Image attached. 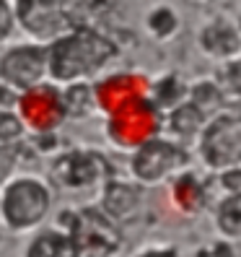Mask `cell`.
Returning <instances> with one entry per match:
<instances>
[{
  "instance_id": "obj_1",
  "label": "cell",
  "mask_w": 241,
  "mask_h": 257,
  "mask_svg": "<svg viewBox=\"0 0 241 257\" xmlns=\"http://www.w3.org/2000/svg\"><path fill=\"white\" fill-rule=\"evenodd\" d=\"M50 83L70 86L88 81L94 83L119 57V44L99 29L70 26L50 44Z\"/></svg>"
},
{
  "instance_id": "obj_2",
  "label": "cell",
  "mask_w": 241,
  "mask_h": 257,
  "mask_svg": "<svg viewBox=\"0 0 241 257\" xmlns=\"http://www.w3.org/2000/svg\"><path fill=\"white\" fill-rule=\"evenodd\" d=\"M55 205V192L47 179L19 174L0 190V221L8 234H34L47 223Z\"/></svg>"
},
{
  "instance_id": "obj_3",
  "label": "cell",
  "mask_w": 241,
  "mask_h": 257,
  "mask_svg": "<svg viewBox=\"0 0 241 257\" xmlns=\"http://www.w3.org/2000/svg\"><path fill=\"white\" fill-rule=\"evenodd\" d=\"M189 151L169 135H156L130 154V177L140 187H158L189 169Z\"/></svg>"
},
{
  "instance_id": "obj_4",
  "label": "cell",
  "mask_w": 241,
  "mask_h": 257,
  "mask_svg": "<svg viewBox=\"0 0 241 257\" xmlns=\"http://www.w3.org/2000/svg\"><path fill=\"white\" fill-rule=\"evenodd\" d=\"M57 226L78 241L83 257H114L122 249L119 223H114L99 205H83L63 210Z\"/></svg>"
},
{
  "instance_id": "obj_5",
  "label": "cell",
  "mask_w": 241,
  "mask_h": 257,
  "mask_svg": "<svg viewBox=\"0 0 241 257\" xmlns=\"http://www.w3.org/2000/svg\"><path fill=\"white\" fill-rule=\"evenodd\" d=\"M197 159L220 174L241 166V112H220L207 119L197 138Z\"/></svg>"
},
{
  "instance_id": "obj_6",
  "label": "cell",
  "mask_w": 241,
  "mask_h": 257,
  "mask_svg": "<svg viewBox=\"0 0 241 257\" xmlns=\"http://www.w3.org/2000/svg\"><path fill=\"white\" fill-rule=\"evenodd\" d=\"M0 81L13 94H26L50 81V47L44 42H16L0 52Z\"/></svg>"
},
{
  "instance_id": "obj_7",
  "label": "cell",
  "mask_w": 241,
  "mask_h": 257,
  "mask_svg": "<svg viewBox=\"0 0 241 257\" xmlns=\"http://www.w3.org/2000/svg\"><path fill=\"white\" fill-rule=\"evenodd\" d=\"M156 135H163V114L150 104L148 96L135 99L107 117V138L119 151L132 154Z\"/></svg>"
},
{
  "instance_id": "obj_8",
  "label": "cell",
  "mask_w": 241,
  "mask_h": 257,
  "mask_svg": "<svg viewBox=\"0 0 241 257\" xmlns=\"http://www.w3.org/2000/svg\"><path fill=\"white\" fill-rule=\"evenodd\" d=\"M52 177L57 185L68 192H86L94 187H104L109 182V161L96 148L78 146L73 151H65L52 161Z\"/></svg>"
},
{
  "instance_id": "obj_9",
  "label": "cell",
  "mask_w": 241,
  "mask_h": 257,
  "mask_svg": "<svg viewBox=\"0 0 241 257\" xmlns=\"http://www.w3.org/2000/svg\"><path fill=\"white\" fill-rule=\"evenodd\" d=\"M68 3L70 0H13L19 29L32 42L50 44L70 29L65 13Z\"/></svg>"
},
{
  "instance_id": "obj_10",
  "label": "cell",
  "mask_w": 241,
  "mask_h": 257,
  "mask_svg": "<svg viewBox=\"0 0 241 257\" xmlns=\"http://www.w3.org/2000/svg\"><path fill=\"white\" fill-rule=\"evenodd\" d=\"M16 112L26 122V127L37 135H52L65 122L63 114V99H60V86L42 83L32 91H26L16 101Z\"/></svg>"
},
{
  "instance_id": "obj_11",
  "label": "cell",
  "mask_w": 241,
  "mask_h": 257,
  "mask_svg": "<svg viewBox=\"0 0 241 257\" xmlns=\"http://www.w3.org/2000/svg\"><path fill=\"white\" fill-rule=\"evenodd\" d=\"M197 44L205 57L218 60L223 65L241 57V34H238L236 24H231L228 19L207 21L197 34Z\"/></svg>"
},
{
  "instance_id": "obj_12",
  "label": "cell",
  "mask_w": 241,
  "mask_h": 257,
  "mask_svg": "<svg viewBox=\"0 0 241 257\" xmlns=\"http://www.w3.org/2000/svg\"><path fill=\"white\" fill-rule=\"evenodd\" d=\"M99 208L107 213L114 223L130 221L140 210V185L138 182H122V179H109L99 192Z\"/></svg>"
},
{
  "instance_id": "obj_13",
  "label": "cell",
  "mask_w": 241,
  "mask_h": 257,
  "mask_svg": "<svg viewBox=\"0 0 241 257\" xmlns=\"http://www.w3.org/2000/svg\"><path fill=\"white\" fill-rule=\"evenodd\" d=\"M21 257H83L81 247L63 226H42L26 241Z\"/></svg>"
},
{
  "instance_id": "obj_14",
  "label": "cell",
  "mask_w": 241,
  "mask_h": 257,
  "mask_svg": "<svg viewBox=\"0 0 241 257\" xmlns=\"http://www.w3.org/2000/svg\"><path fill=\"white\" fill-rule=\"evenodd\" d=\"M169 198H171V203L179 213L197 216L205 210L210 195H207V185L192 169H187L169 182Z\"/></svg>"
},
{
  "instance_id": "obj_15",
  "label": "cell",
  "mask_w": 241,
  "mask_h": 257,
  "mask_svg": "<svg viewBox=\"0 0 241 257\" xmlns=\"http://www.w3.org/2000/svg\"><path fill=\"white\" fill-rule=\"evenodd\" d=\"M60 99H63V114L65 122H86L99 112V99H96V83H70L60 88Z\"/></svg>"
},
{
  "instance_id": "obj_16",
  "label": "cell",
  "mask_w": 241,
  "mask_h": 257,
  "mask_svg": "<svg viewBox=\"0 0 241 257\" xmlns=\"http://www.w3.org/2000/svg\"><path fill=\"white\" fill-rule=\"evenodd\" d=\"M207 119L194 104L187 99L184 104H179L176 109H171L169 114H163V130H166L169 138L187 143V141H197L202 127L207 125Z\"/></svg>"
},
{
  "instance_id": "obj_17",
  "label": "cell",
  "mask_w": 241,
  "mask_h": 257,
  "mask_svg": "<svg viewBox=\"0 0 241 257\" xmlns=\"http://www.w3.org/2000/svg\"><path fill=\"white\" fill-rule=\"evenodd\" d=\"M213 229L223 241L238 244L241 241V192L220 195L213 208Z\"/></svg>"
},
{
  "instance_id": "obj_18",
  "label": "cell",
  "mask_w": 241,
  "mask_h": 257,
  "mask_svg": "<svg viewBox=\"0 0 241 257\" xmlns=\"http://www.w3.org/2000/svg\"><path fill=\"white\" fill-rule=\"evenodd\" d=\"M187 96H189V86L179 78L176 73H169V75H163V78H158L153 83V88L148 91L150 104H153L161 114H169L171 109L179 107V104H184Z\"/></svg>"
},
{
  "instance_id": "obj_19",
  "label": "cell",
  "mask_w": 241,
  "mask_h": 257,
  "mask_svg": "<svg viewBox=\"0 0 241 257\" xmlns=\"http://www.w3.org/2000/svg\"><path fill=\"white\" fill-rule=\"evenodd\" d=\"M194 107H197L205 117H215L223 109V88L218 86V81H200L189 86V96H187Z\"/></svg>"
},
{
  "instance_id": "obj_20",
  "label": "cell",
  "mask_w": 241,
  "mask_h": 257,
  "mask_svg": "<svg viewBox=\"0 0 241 257\" xmlns=\"http://www.w3.org/2000/svg\"><path fill=\"white\" fill-rule=\"evenodd\" d=\"M145 29L153 39L169 42L179 32V16L174 13L171 6H156V8H150V13L145 16Z\"/></svg>"
},
{
  "instance_id": "obj_21",
  "label": "cell",
  "mask_w": 241,
  "mask_h": 257,
  "mask_svg": "<svg viewBox=\"0 0 241 257\" xmlns=\"http://www.w3.org/2000/svg\"><path fill=\"white\" fill-rule=\"evenodd\" d=\"M26 122L16 109H3L0 112V146H21L26 141Z\"/></svg>"
},
{
  "instance_id": "obj_22",
  "label": "cell",
  "mask_w": 241,
  "mask_h": 257,
  "mask_svg": "<svg viewBox=\"0 0 241 257\" xmlns=\"http://www.w3.org/2000/svg\"><path fill=\"white\" fill-rule=\"evenodd\" d=\"M21 146H0V190H3L13 177H19V166H21Z\"/></svg>"
},
{
  "instance_id": "obj_23",
  "label": "cell",
  "mask_w": 241,
  "mask_h": 257,
  "mask_svg": "<svg viewBox=\"0 0 241 257\" xmlns=\"http://www.w3.org/2000/svg\"><path fill=\"white\" fill-rule=\"evenodd\" d=\"M16 32H19V21H16L13 0H0V47L8 44Z\"/></svg>"
},
{
  "instance_id": "obj_24",
  "label": "cell",
  "mask_w": 241,
  "mask_h": 257,
  "mask_svg": "<svg viewBox=\"0 0 241 257\" xmlns=\"http://www.w3.org/2000/svg\"><path fill=\"white\" fill-rule=\"evenodd\" d=\"M194 257H236V252H233L231 241L215 239V241H210V244L200 247L197 252H194Z\"/></svg>"
},
{
  "instance_id": "obj_25",
  "label": "cell",
  "mask_w": 241,
  "mask_h": 257,
  "mask_svg": "<svg viewBox=\"0 0 241 257\" xmlns=\"http://www.w3.org/2000/svg\"><path fill=\"white\" fill-rule=\"evenodd\" d=\"M132 257H182V252H179L174 244H145Z\"/></svg>"
},
{
  "instance_id": "obj_26",
  "label": "cell",
  "mask_w": 241,
  "mask_h": 257,
  "mask_svg": "<svg viewBox=\"0 0 241 257\" xmlns=\"http://www.w3.org/2000/svg\"><path fill=\"white\" fill-rule=\"evenodd\" d=\"M16 101H19V94H13L11 88L0 81V112L3 109H16Z\"/></svg>"
},
{
  "instance_id": "obj_27",
  "label": "cell",
  "mask_w": 241,
  "mask_h": 257,
  "mask_svg": "<svg viewBox=\"0 0 241 257\" xmlns=\"http://www.w3.org/2000/svg\"><path fill=\"white\" fill-rule=\"evenodd\" d=\"M6 236H8V231H6L3 221H0V249H3V244H6Z\"/></svg>"
},
{
  "instance_id": "obj_28",
  "label": "cell",
  "mask_w": 241,
  "mask_h": 257,
  "mask_svg": "<svg viewBox=\"0 0 241 257\" xmlns=\"http://www.w3.org/2000/svg\"><path fill=\"white\" fill-rule=\"evenodd\" d=\"M236 29H238V34H241V11H238V19H236Z\"/></svg>"
}]
</instances>
